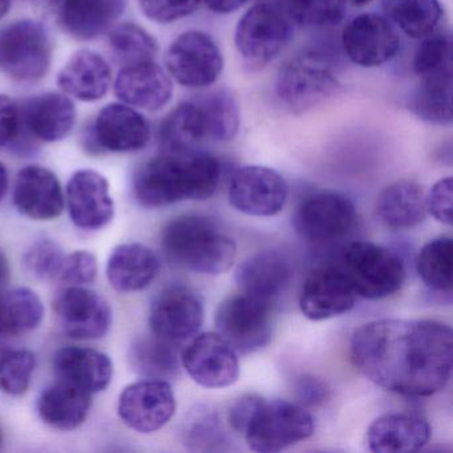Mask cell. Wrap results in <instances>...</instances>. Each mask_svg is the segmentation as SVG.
<instances>
[{"label":"cell","instance_id":"cell-18","mask_svg":"<svg viewBox=\"0 0 453 453\" xmlns=\"http://www.w3.org/2000/svg\"><path fill=\"white\" fill-rule=\"evenodd\" d=\"M150 126L142 113L124 103L105 105L89 134V148L96 152L128 153L144 150Z\"/></svg>","mask_w":453,"mask_h":453},{"label":"cell","instance_id":"cell-55","mask_svg":"<svg viewBox=\"0 0 453 453\" xmlns=\"http://www.w3.org/2000/svg\"><path fill=\"white\" fill-rule=\"evenodd\" d=\"M36 2L41 4L43 7H47V9L52 10L54 9L55 4H57L58 0H36Z\"/></svg>","mask_w":453,"mask_h":453},{"label":"cell","instance_id":"cell-45","mask_svg":"<svg viewBox=\"0 0 453 453\" xmlns=\"http://www.w3.org/2000/svg\"><path fill=\"white\" fill-rule=\"evenodd\" d=\"M97 270L96 257L89 251L78 250L65 257L58 277L67 286H86L96 280Z\"/></svg>","mask_w":453,"mask_h":453},{"label":"cell","instance_id":"cell-54","mask_svg":"<svg viewBox=\"0 0 453 453\" xmlns=\"http://www.w3.org/2000/svg\"><path fill=\"white\" fill-rule=\"evenodd\" d=\"M347 4H351V6L355 7H363L370 4L372 0H344Z\"/></svg>","mask_w":453,"mask_h":453},{"label":"cell","instance_id":"cell-53","mask_svg":"<svg viewBox=\"0 0 453 453\" xmlns=\"http://www.w3.org/2000/svg\"><path fill=\"white\" fill-rule=\"evenodd\" d=\"M12 0H0V19H4L6 17L7 12H10L12 7Z\"/></svg>","mask_w":453,"mask_h":453},{"label":"cell","instance_id":"cell-16","mask_svg":"<svg viewBox=\"0 0 453 453\" xmlns=\"http://www.w3.org/2000/svg\"><path fill=\"white\" fill-rule=\"evenodd\" d=\"M342 44L349 59L365 68L391 62L400 49L397 30L386 17L362 14L352 18L342 34Z\"/></svg>","mask_w":453,"mask_h":453},{"label":"cell","instance_id":"cell-5","mask_svg":"<svg viewBox=\"0 0 453 453\" xmlns=\"http://www.w3.org/2000/svg\"><path fill=\"white\" fill-rule=\"evenodd\" d=\"M314 418L301 404L262 397L242 434L254 452L275 453L309 439Z\"/></svg>","mask_w":453,"mask_h":453},{"label":"cell","instance_id":"cell-35","mask_svg":"<svg viewBox=\"0 0 453 453\" xmlns=\"http://www.w3.org/2000/svg\"><path fill=\"white\" fill-rule=\"evenodd\" d=\"M129 362L132 368L145 379L168 381L179 375L180 360L176 344L155 335L137 339L132 344Z\"/></svg>","mask_w":453,"mask_h":453},{"label":"cell","instance_id":"cell-24","mask_svg":"<svg viewBox=\"0 0 453 453\" xmlns=\"http://www.w3.org/2000/svg\"><path fill=\"white\" fill-rule=\"evenodd\" d=\"M19 108L22 127L41 142H60L75 127L76 108L67 95L58 92L36 95Z\"/></svg>","mask_w":453,"mask_h":453},{"label":"cell","instance_id":"cell-43","mask_svg":"<svg viewBox=\"0 0 453 453\" xmlns=\"http://www.w3.org/2000/svg\"><path fill=\"white\" fill-rule=\"evenodd\" d=\"M65 257L57 241L42 237L31 243L23 254V266L27 274L35 280H52L59 275Z\"/></svg>","mask_w":453,"mask_h":453},{"label":"cell","instance_id":"cell-21","mask_svg":"<svg viewBox=\"0 0 453 453\" xmlns=\"http://www.w3.org/2000/svg\"><path fill=\"white\" fill-rule=\"evenodd\" d=\"M12 200L19 213L35 221H51L65 211L59 180L41 165L26 166L18 173Z\"/></svg>","mask_w":453,"mask_h":453},{"label":"cell","instance_id":"cell-44","mask_svg":"<svg viewBox=\"0 0 453 453\" xmlns=\"http://www.w3.org/2000/svg\"><path fill=\"white\" fill-rule=\"evenodd\" d=\"M184 437L192 449L203 450V445L222 442L224 434L216 413L209 408L198 407L185 420Z\"/></svg>","mask_w":453,"mask_h":453},{"label":"cell","instance_id":"cell-4","mask_svg":"<svg viewBox=\"0 0 453 453\" xmlns=\"http://www.w3.org/2000/svg\"><path fill=\"white\" fill-rule=\"evenodd\" d=\"M275 87L283 105L296 115H303L336 94L339 79L330 58L319 51H306L280 67Z\"/></svg>","mask_w":453,"mask_h":453},{"label":"cell","instance_id":"cell-12","mask_svg":"<svg viewBox=\"0 0 453 453\" xmlns=\"http://www.w3.org/2000/svg\"><path fill=\"white\" fill-rule=\"evenodd\" d=\"M203 319L205 309L200 294L185 286H171L153 301L150 327L153 335L177 346L197 335Z\"/></svg>","mask_w":453,"mask_h":453},{"label":"cell","instance_id":"cell-38","mask_svg":"<svg viewBox=\"0 0 453 453\" xmlns=\"http://www.w3.org/2000/svg\"><path fill=\"white\" fill-rule=\"evenodd\" d=\"M203 111L211 142H230L238 134L241 124L240 108L232 92L214 89L196 100Z\"/></svg>","mask_w":453,"mask_h":453},{"label":"cell","instance_id":"cell-22","mask_svg":"<svg viewBox=\"0 0 453 453\" xmlns=\"http://www.w3.org/2000/svg\"><path fill=\"white\" fill-rule=\"evenodd\" d=\"M115 95L124 104L156 112L171 102V76L155 62L124 65L115 81Z\"/></svg>","mask_w":453,"mask_h":453},{"label":"cell","instance_id":"cell-50","mask_svg":"<svg viewBox=\"0 0 453 453\" xmlns=\"http://www.w3.org/2000/svg\"><path fill=\"white\" fill-rule=\"evenodd\" d=\"M203 2L214 14L227 15L245 6L249 0H203Z\"/></svg>","mask_w":453,"mask_h":453},{"label":"cell","instance_id":"cell-33","mask_svg":"<svg viewBox=\"0 0 453 453\" xmlns=\"http://www.w3.org/2000/svg\"><path fill=\"white\" fill-rule=\"evenodd\" d=\"M383 10L388 22L412 39L434 34L442 17L439 0H384Z\"/></svg>","mask_w":453,"mask_h":453},{"label":"cell","instance_id":"cell-51","mask_svg":"<svg viewBox=\"0 0 453 453\" xmlns=\"http://www.w3.org/2000/svg\"><path fill=\"white\" fill-rule=\"evenodd\" d=\"M10 267L9 261H7L6 256L4 251L0 250V288H4L9 280Z\"/></svg>","mask_w":453,"mask_h":453},{"label":"cell","instance_id":"cell-1","mask_svg":"<svg viewBox=\"0 0 453 453\" xmlns=\"http://www.w3.org/2000/svg\"><path fill=\"white\" fill-rule=\"evenodd\" d=\"M349 354L376 386L403 396H431L452 373V330L437 320H372L352 334Z\"/></svg>","mask_w":453,"mask_h":453},{"label":"cell","instance_id":"cell-29","mask_svg":"<svg viewBox=\"0 0 453 453\" xmlns=\"http://www.w3.org/2000/svg\"><path fill=\"white\" fill-rule=\"evenodd\" d=\"M160 261L142 243H123L113 249L107 262V278L120 293L144 290L157 277Z\"/></svg>","mask_w":453,"mask_h":453},{"label":"cell","instance_id":"cell-48","mask_svg":"<svg viewBox=\"0 0 453 453\" xmlns=\"http://www.w3.org/2000/svg\"><path fill=\"white\" fill-rule=\"evenodd\" d=\"M22 129L20 108L12 97L0 95V148L12 144Z\"/></svg>","mask_w":453,"mask_h":453},{"label":"cell","instance_id":"cell-2","mask_svg":"<svg viewBox=\"0 0 453 453\" xmlns=\"http://www.w3.org/2000/svg\"><path fill=\"white\" fill-rule=\"evenodd\" d=\"M219 161L208 153H165L140 166L134 192L142 206L164 208L180 201L208 200L219 188Z\"/></svg>","mask_w":453,"mask_h":453},{"label":"cell","instance_id":"cell-46","mask_svg":"<svg viewBox=\"0 0 453 453\" xmlns=\"http://www.w3.org/2000/svg\"><path fill=\"white\" fill-rule=\"evenodd\" d=\"M201 0H140L142 14L156 23H173L189 17Z\"/></svg>","mask_w":453,"mask_h":453},{"label":"cell","instance_id":"cell-13","mask_svg":"<svg viewBox=\"0 0 453 453\" xmlns=\"http://www.w3.org/2000/svg\"><path fill=\"white\" fill-rule=\"evenodd\" d=\"M119 416L140 434H153L171 421L176 412V396L169 381L145 379L129 384L119 397Z\"/></svg>","mask_w":453,"mask_h":453},{"label":"cell","instance_id":"cell-37","mask_svg":"<svg viewBox=\"0 0 453 453\" xmlns=\"http://www.w3.org/2000/svg\"><path fill=\"white\" fill-rule=\"evenodd\" d=\"M453 243L449 237L429 241L418 253L416 269L421 282L434 293L452 291Z\"/></svg>","mask_w":453,"mask_h":453},{"label":"cell","instance_id":"cell-3","mask_svg":"<svg viewBox=\"0 0 453 453\" xmlns=\"http://www.w3.org/2000/svg\"><path fill=\"white\" fill-rule=\"evenodd\" d=\"M161 245L172 264L197 274H222L237 257L234 241L216 222L198 214H182L169 221Z\"/></svg>","mask_w":453,"mask_h":453},{"label":"cell","instance_id":"cell-47","mask_svg":"<svg viewBox=\"0 0 453 453\" xmlns=\"http://www.w3.org/2000/svg\"><path fill=\"white\" fill-rule=\"evenodd\" d=\"M453 181L450 177L439 180L426 195V211L441 224L452 225Z\"/></svg>","mask_w":453,"mask_h":453},{"label":"cell","instance_id":"cell-40","mask_svg":"<svg viewBox=\"0 0 453 453\" xmlns=\"http://www.w3.org/2000/svg\"><path fill=\"white\" fill-rule=\"evenodd\" d=\"M111 50L124 65L155 62L158 52L157 41L148 31L134 23H121L111 30Z\"/></svg>","mask_w":453,"mask_h":453},{"label":"cell","instance_id":"cell-52","mask_svg":"<svg viewBox=\"0 0 453 453\" xmlns=\"http://www.w3.org/2000/svg\"><path fill=\"white\" fill-rule=\"evenodd\" d=\"M9 185V172H7L6 166L0 163V201L4 200V196L7 195Z\"/></svg>","mask_w":453,"mask_h":453},{"label":"cell","instance_id":"cell-28","mask_svg":"<svg viewBox=\"0 0 453 453\" xmlns=\"http://www.w3.org/2000/svg\"><path fill=\"white\" fill-rule=\"evenodd\" d=\"M54 370L60 380L89 394L104 391L113 378L111 357L88 347L71 346L59 349L54 357Z\"/></svg>","mask_w":453,"mask_h":453},{"label":"cell","instance_id":"cell-14","mask_svg":"<svg viewBox=\"0 0 453 453\" xmlns=\"http://www.w3.org/2000/svg\"><path fill=\"white\" fill-rule=\"evenodd\" d=\"M190 378L205 388H226L240 376L237 351L219 333L193 336L181 355Z\"/></svg>","mask_w":453,"mask_h":453},{"label":"cell","instance_id":"cell-10","mask_svg":"<svg viewBox=\"0 0 453 453\" xmlns=\"http://www.w3.org/2000/svg\"><path fill=\"white\" fill-rule=\"evenodd\" d=\"M165 67L168 75L181 86L206 88L221 76L224 58L211 35L203 31H187L169 46Z\"/></svg>","mask_w":453,"mask_h":453},{"label":"cell","instance_id":"cell-32","mask_svg":"<svg viewBox=\"0 0 453 453\" xmlns=\"http://www.w3.org/2000/svg\"><path fill=\"white\" fill-rule=\"evenodd\" d=\"M209 140L205 118L197 102H184L169 112L160 127V142L168 155H188Z\"/></svg>","mask_w":453,"mask_h":453},{"label":"cell","instance_id":"cell-6","mask_svg":"<svg viewBox=\"0 0 453 453\" xmlns=\"http://www.w3.org/2000/svg\"><path fill=\"white\" fill-rule=\"evenodd\" d=\"M341 269L357 296L365 299L394 296L405 280L402 259L388 249L367 241H357L347 246Z\"/></svg>","mask_w":453,"mask_h":453},{"label":"cell","instance_id":"cell-19","mask_svg":"<svg viewBox=\"0 0 453 453\" xmlns=\"http://www.w3.org/2000/svg\"><path fill=\"white\" fill-rule=\"evenodd\" d=\"M71 219L79 229L100 230L115 217L110 182L99 172L83 169L73 174L65 189Z\"/></svg>","mask_w":453,"mask_h":453},{"label":"cell","instance_id":"cell-41","mask_svg":"<svg viewBox=\"0 0 453 453\" xmlns=\"http://www.w3.org/2000/svg\"><path fill=\"white\" fill-rule=\"evenodd\" d=\"M35 367L36 357L30 349L0 347V391L12 396L25 395Z\"/></svg>","mask_w":453,"mask_h":453},{"label":"cell","instance_id":"cell-30","mask_svg":"<svg viewBox=\"0 0 453 453\" xmlns=\"http://www.w3.org/2000/svg\"><path fill=\"white\" fill-rule=\"evenodd\" d=\"M92 394L59 380L47 387L38 399V413L47 426L59 431H73L88 418Z\"/></svg>","mask_w":453,"mask_h":453},{"label":"cell","instance_id":"cell-17","mask_svg":"<svg viewBox=\"0 0 453 453\" xmlns=\"http://www.w3.org/2000/svg\"><path fill=\"white\" fill-rule=\"evenodd\" d=\"M54 310L65 334L78 341L103 338L112 323L104 296L84 286H67L55 299Z\"/></svg>","mask_w":453,"mask_h":453},{"label":"cell","instance_id":"cell-34","mask_svg":"<svg viewBox=\"0 0 453 453\" xmlns=\"http://www.w3.org/2000/svg\"><path fill=\"white\" fill-rule=\"evenodd\" d=\"M43 318V302L31 288H12L0 296V335L31 333L41 326Z\"/></svg>","mask_w":453,"mask_h":453},{"label":"cell","instance_id":"cell-7","mask_svg":"<svg viewBox=\"0 0 453 453\" xmlns=\"http://www.w3.org/2000/svg\"><path fill=\"white\" fill-rule=\"evenodd\" d=\"M51 60V38L41 23L15 20L0 30V71L12 81H42L49 73Z\"/></svg>","mask_w":453,"mask_h":453},{"label":"cell","instance_id":"cell-39","mask_svg":"<svg viewBox=\"0 0 453 453\" xmlns=\"http://www.w3.org/2000/svg\"><path fill=\"white\" fill-rule=\"evenodd\" d=\"M288 18L291 25L302 27H331L346 15L344 0H267Z\"/></svg>","mask_w":453,"mask_h":453},{"label":"cell","instance_id":"cell-56","mask_svg":"<svg viewBox=\"0 0 453 453\" xmlns=\"http://www.w3.org/2000/svg\"><path fill=\"white\" fill-rule=\"evenodd\" d=\"M4 444V434H2V431H0V447Z\"/></svg>","mask_w":453,"mask_h":453},{"label":"cell","instance_id":"cell-26","mask_svg":"<svg viewBox=\"0 0 453 453\" xmlns=\"http://www.w3.org/2000/svg\"><path fill=\"white\" fill-rule=\"evenodd\" d=\"M293 267L280 251L264 250L243 259L235 270V282L241 293L259 298H277L290 285Z\"/></svg>","mask_w":453,"mask_h":453},{"label":"cell","instance_id":"cell-23","mask_svg":"<svg viewBox=\"0 0 453 453\" xmlns=\"http://www.w3.org/2000/svg\"><path fill=\"white\" fill-rule=\"evenodd\" d=\"M126 9V0H58L52 12L62 30L76 41L107 33Z\"/></svg>","mask_w":453,"mask_h":453},{"label":"cell","instance_id":"cell-20","mask_svg":"<svg viewBox=\"0 0 453 453\" xmlns=\"http://www.w3.org/2000/svg\"><path fill=\"white\" fill-rule=\"evenodd\" d=\"M357 294L341 267L323 266L307 275L299 293L302 314L311 320H327L355 306Z\"/></svg>","mask_w":453,"mask_h":453},{"label":"cell","instance_id":"cell-9","mask_svg":"<svg viewBox=\"0 0 453 453\" xmlns=\"http://www.w3.org/2000/svg\"><path fill=\"white\" fill-rule=\"evenodd\" d=\"M293 36V25L270 2L256 4L243 14L235 28V47L246 67L253 71L269 65Z\"/></svg>","mask_w":453,"mask_h":453},{"label":"cell","instance_id":"cell-11","mask_svg":"<svg viewBox=\"0 0 453 453\" xmlns=\"http://www.w3.org/2000/svg\"><path fill=\"white\" fill-rule=\"evenodd\" d=\"M294 227L303 240L328 243L346 237L357 224V211L347 196L338 192L307 196L293 216Z\"/></svg>","mask_w":453,"mask_h":453},{"label":"cell","instance_id":"cell-27","mask_svg":"<svg viewBox=\"0 0 453 453\" xmlns=\"http://www.w3.org/2000/svg\"><path fill=\"white\" fill-rule=\"evenodd\" d=\"M112 70L107 60L91 50H81L71 57L58 75V86L67 96L84 103L97 102L107 95Z\"/></svg>","mask_w":453,"mask_h":453},{"label":"cell","instance_id":"cell-8","mask_svg":"<svg viewBox=\"0 0 453 453\" xmlns=\"http://www.w3.org/2000/svg\"><path fill=\"white\" fill-rule=\"evenodd\" d=\"M217 333L241 354L265 349L273 338L274 311L269 299L240 293L225 299L216 311Z\"/></svg>","mask_w":453,"mask_h":453},{"label":"cell","instance_id":"cell-42","mask_svg":"<svg viewBox=\"0 0 453 453\" xmlns=\"http://www.w3.org/2000/svg\"><path fill=\"white\" fill-rule=\"evenodd\" d=\"M412 70L420 79L452 71V41L448 34L434 31L421 43L413 55Z\"/></svg>","mask_w":453,"mask_h":453},{"label":"cell","instance_id":"cell-25","mask_svg":"<svg viewBox=\"0 0 453 453\" xmlns=\"http://www.w3.org/2000/svg\"><path fill=\"white\" fill-rule=\"evenodd\" d=\"M431 439L428 421L415 413H387L376 418L365 434L375 453H405L421 449Z\"/></svg>","mask_w":453,"mask_h":453},{"label":"cell","instance_id":"cell-36","mask_svg":"<svg viewBox=\"0 0 453 453\" xmlns=\"http://www.w3.org/2000/svg\"><path fill=\"white\" fill-rule=\"evenodd\" d=\"M411 110L420 120L434 126L452 123V71L420 79Z\"/></svg>","mask_w":453,"mask_h":453},{"label":"cell","instance_id":"cell-15","mask_svg":"<svg viewBox=\"0 0 453 453\" xmlns=\"http://www.w3.org/2000/svg\"><path fill=\"white\" fill-rule=\"evenodd\" d=\"M288 196L283 177L267 166H243L230 181L229 203L235 211L248 216L272 217L280 213Z\"/></svg>","mask_w":453,"mask_h":453},{"label":"cell","instance_id":"cell-49","mask_svg":"<svg viewBox=\"0 0 453 453\" xmlns=\"http://www.w3.org/2000/svg\"><path fill=\"white\" fill-rule=\"evenodd\" d=\"M296 391H298L299 399L303 404H322L327 399V388L322 381L318 380L314 376H302Z\"/></svg>","mask_w":453,"mask_h":453},{"label":"cell","instance_id":"cell-31","mask_svg":"<svg viewBox=\"0 0 453 453\" xmlns=\"http://www.w3.org/2000/svg\"><path fill=\"white\" fill-rule=\"evenodd\" d=\"M379 219L389 229L418 226L426 219V193L420 185L408 180L394 182L380 193L376 203Z\"/></svg>","mask_w":453,"mask_h":453}]
</instances>
